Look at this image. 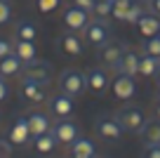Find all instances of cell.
<instances>
[{"instance_id":"cell-1","label":"cell","mask_w":160,"mask_h":158,"mask_svg":"<svg viewBox=\"0 0 160 158\" xmlns=\"http://www.w3.org/2000/svg\"><path fill=\"white\" fill-rule=\"evenodd\" d=\"M59 90H61V92H66L68 97H73V99L82 97V94H85V90H87V78H85V73H82V71H78V69H66V71H61V76H59Z\"/></svg>"},{"instance_id":"cell-2","label":"cell","mask_w":160,"mask_h":158,"mask_svg":"<svg viewBox=\"0 0 160 158\" xmlns=\"http://www.w3.org/2000/svg\"><path fill=\"white\" fill-rule=\"evenodd\" d=\"M115 120L120 123V128L125 130V132H132V134H139L141 128L146 123V116L139 106H125V109H120L115 113Z\"/></svg>"},{"instance_id":"cell-3","label":"cell","mask_w":160,"mask_h":158,"mask_svg":"<svg viewBox=\"0 0 160 158\" xmlns=\"http://www.w3.org/2000/svg\"><path fill=\"white\" fill-rule=\"evenodd\" d=\"M85 40L90 45H94V47H101V45H106L111 40V26L106 24V19H90V24L85 26Z\"/></svg>"},{"instance_id":"cell-4","label":"cell","mask_w":160,"mask_h":158,"mask_svg":"<svg viewBox=\"0 0 160 158\" xmlns=\"http://www.w3.org/2000/svg\"><path fill=\"white\" fill-rule=\"evenodd\" d=\"M125 45L120 43V40H113L111 38L106 45H101L99 47V59H101V64L106 66L108 71H118V64H120V59H122V55H125Z\"/></svg>"},{"instance_id":"cell-5","label":"cell","mask_w":160,"mask_h":158,"mask_svg":"<svg viewBox=\"0 0 160 158\" xmlns=\"http://www.w3.org/2000/svg\"><path fill=\"white\" fill-rule=\"evenodd\" d=\"M52 134L57 137L59 144H73L75 139L80 137V125L73 123L71 118H59L52 125Z\"/></svg>"},{"instance_id":"cell-6","label":"cell","mask_w":160,"mask_h":158,"mask_svg":"<svg viewBox=\"0 0 160 158\" xmlns=\"http://www.w3.org/2000/svg\"><path fill=\"white\" fill-rule=\"evenodd\" d=\"M61 21H64V26L68 31L78 33V31H85V26L90 24V12H85V10H80V7L71 5V7H66V10H64Z\"/></svg>"},{"instance_id":"cell-7","label":"cell","mask_w":160,"mask_h":158,"mask_svg":"<svg viewBox=\"0 0 160 158\" xmlns=\"http://www.w3.org/2000/svg\"><path fill=\"white\" fill-rule=\"evenodd\" d=\"M94 130H97V134H99L101 139H106V142H118V139L125 134V130L120 128V123L115 120V116H101V118L97 120Z\"/></svg>"},{"instance_id":"cell-8","label":"cell","mask_w":160,"mask_h":158,"mask_svg":"<svg viewBox=\"0 0 160 158\" xmlns=\"http://www.w3.org/2000/svg\"><path fill=\"white\" fill-rule=\"evenodd\" d=\"M21 73H24V78H28V80H35V83H40V85H47L52 80V66L47 64V61H42V59H35V61H31V64H26Z\"/></svg>"},{"instance_id":"cell-9","label":"cell","mask_w":160,"mask_h":158,"mask_svg":"<svg viewBox=\"0 0 160 158\" xmlns=\"http://www.w3.org/2000/svg\"><path fill=\"white\" fill-rule=\"evenodd\" d=\"M73 109H75V102H73V97H68L66 92H57L54 97L50 99V111L57 118H71Z\"/></svg>"},{"instance_id":"cell-10","label":"cell","mask_w":160,"mask_h":158,"mask_svg":"<svg viewBox=\"0 0 160 158\" xmlns=\"http://www.w3.org/2000/svg\"><path fill=\"white\" fill-rule=\"evenodd\" d=\"M85 78H87V90H90L92 94H97V97H101V94L108 90V73H106L104 69H90L85 73Z\"/></svg>"},{"instance_id":"cell-11","label":"cell","mask_w":160,"mask_h":158,"mask_svg":"<svg viewBox=\"0 0 160 158\" xmlns=\"http://www.w3.org/2000/svg\"><path fill=\"white\" fill-rule=\"evenodd\" d=\"M57 45H59V50L64 52V55H68V57H80V55H82V50H85L80 35H75L73 31H66L64 35H59Z\"/></svg>"},{"instance_id":"cell-12","label":"cell","mask_w":160,"mask_h":158,"mask_svg":"<svg viewBox=\"0 0 160 158\" xmlns=\"http://www.w3.org/2000/svg\"><path fill=\"white\" fill-rule=\"evenodd\" d=\"M113 94H115V99H132L137 94L134 78H132V76L118 73V76H115V80H113Z\"/></svg>"},{"instance_id":"cell-13","label":"cell","mask_w":160,"mask_h":158,"mask_svg":"<svg viewBox=\"0 0 160 158\" xmlns=\"http://www.w3.org/2000/svg\"><path fill=\"white\" fill-rule=\"evenodd\" d=\"M7 139H10L14 146H24L26 142L31 139V130H28V120L24 118V116H19V118L12 123L10 128V134H7Z\"/></svg>"},{"instance_id":"cell-14","label":"cell","mask_w":160,"mask_h":158,"mask_svg":"<svg viewBox=\"0 0 160 158\" xmlns=\"http://www.w3.org/2000/svg\"><path fill=\"white\" fill-rule=\"evenodd\" d=\"M21 97L26 99V102H31V104H40V102H45V85H40V83H35V80H28V78H24L21 80Z\"/></svg>"},{"instance_id":"cell-15","label":"cell","mask_w":160,"mask_h":158,"mask_svg":"<svg viewBox=\"0 0 160 158\" xmlns=\"http://www.w3.org/2000/svg\"><path fill=\"white\" fill-rule=\"evenodd\" d=\"M139 59L141 55L139 52H134V50H125V55H122V59H120L118 64V71L115 73H122V76H139Z\"/></svg>"},{"instance_id":"cell-16","label":"cell","mask_w":160,"mask_h":158,"mask_svg":"<svg viewBox=\"0 0 160 158\" xmlns=\"http://www.w3.org/2000/svg\"><path fill=\"white\" fill-rule=\"evenodd\" d=\"M26 120H28V130H31V137H33V139L52 130V125H50V118H47V113L33 111L31 116H26Z\"/></svg>"},{"instance_id":"cell-17","label":"cell","mask_w":160,"mask_h":158,"mask_svg":"<svg viewBox=\"0 0 160 158\" xmlns=\"http://www.w3.org/2000/svg\"><path fill=\"white\" fill-rule=\"evenodd\" d=\"M14 55L19 57V59L24 61V66H26V64L38 59V47H35L33 40H14Z\"/></svg>"},{"instance_id":"cell-18","label":"cell","mask_w":160,"mask_h":158,"mask_svg":"<svg viewBox=\"0 0 160 158\" xmlns=\"http://www.w3.org/2000/svg\"><path fill=\"white\" fill-rule=\"evenodd\" d=\"M137 29H139V33L144 35V38L158 35V33H160V17H155V14H151V12H146V14L141 17L139 21H137Z\"/></svg>"},{"instance_id":"cell-19","label":"cell","mask_w":160,"mask_h":158,"mask_svg":"<svg viewBox=\"0 0 160 158\" xmlns=\"http://www.w3.org/2000/svg\"><path fill=\"white\" fill-rule=\"evenodd\" d=\"M71 156H78V158H94L97 156V146L92 139L87 137H78L73 144H71Z\"/></svg>"},{"instance_id":"cell-20","label":"cell","mask_w":160,"mask_h":158,"mask_svg":"<svg viewBox=\"0 0 160 158\" xmlns=\"http://www.w3.org/2000/svg\"><path fill=\"white\" fill-rule=\"evenodd\" d=\"M24 71V61L17 55H7L0 59V76L2 78H10V76H19Z\"/></svg>"},{"instance_id":"cell-21","label":"cell","mask_w":160,"mask_h":158,"mask_svg":"<svg viewBox=\"0 0 160 158\" xmlns=\"http://www.w3.org/2000/svg\"><path fill=\"white\" fill-rule=\"evenodd\" d=\"M139 134H141V139H144L146 146H151V144H160V120L158 118L146 120Z\"/></svg>"},{"instance_id":"cell-22","label":"cell","mask_w":160,"mask_h":158,"mask_svg":"<svg viewBox=\"0 0 160 158\" xmlns=\"http://www.w3.org/2000/svg\"><path fill=\"white\" fill-rule=\"evenodd\" d=\"M14 35L17 40H35L38 38V26L28 19H19L14 24Z\"/></svg>"},{"instance_id":"cell-23","label":"cell","mask_w":160,"mask_h":158,"mask_svg":"<svg viewBox=\"0 0 160 158\" xmlns=\"http://www.w3.org/2000/svg\"><path fill=\"white\" fill-rule=\"evenodd\" d=\"M158 64H160L158 57L141 55V59H139V76H144V78H153V76L158 73Z\"/></svg>"},{"instance_id":"cell-24","label":"cell","mask_w":160,"mask_h":158,"mask_svg":"<svg viewBox=\"0 0 160 158\" xmlns=\"http://www.w3.org/2000/svg\"><path fill=\"white\" fill-rule=\"evenodd\" d=\"M33 144H35V151H38V153H50L59 142H57V137L52 134V130H50V132L40 134V137H35V139H33Z\"/></svg>"},{"instance_id":"cell-25","label":"cell","mask_w":160,"mask_h":158,"mask_svg":"<svg viewBox=\"0 0 160 158\" xmlns=\"http://www.w3.org/2000/svg\"><path fill=\"white\" fill-rule=\"evenodd\" d=\"M134 5V0H113V12H111V17L118 21H125L127 12H130V7Z\"/></svg>"},{"instance_id":"cell-26","label":"cell","mask_w":160,"mask_h":158,"mask_svg":"<svg viewBox=\"0 0 160 158\" xmlns=\"http://www.w3.org/2000/svg\"><path fill=\"white\" fill-rule=\"evenodd\" d=\"M141 52L151 57H158L160 59V35H151V38H144L141 43Z\"/></svg>"},{"instance_id":"cell-27","label":"cell","mask_w":160,"mask_h":158,"mask_svg":"<svg viewBox=\"0 0 160 158\" xmlns=\"http://www.w3.org/2000/svg\"><path fill=\"white\" fill-rule=\"evenodd\" d=\"M111 12H113V0H97L92 14L97 19H106V17H111Z\"/></svg>"},{"instance_id":"cell-28","label":"cell","mask_w":160,"mask_h":158,"mask_svg":"<svg viewBox=\"0 0 160 158\" xmlns=\"http://www.w3.org/2000/svg\"><path fill=\"white\" fill-rule=\"evenodd\" d=\"M144 14H146V7L141 5L139 0H134V5L130 7V12H127L125 21H127V24H137V21H139V19H141V17H144Z\"/></svg>"},{"instance_id":"cell-29","label":"cell","mask_w":160,"mask_h":158,"mask_svg":"<svg viewBox=\"0 0 160 158\" xmlns=\"http://www.w3.org/2000/svg\"><path fill=\"white\" fill-rule=\"evenodd\" d=\"M59 5H61V0H35V7H38V12H42V14L54 12Z\"/></svg>"},{"instance_id":"cell-30","label":"cell","mask_w":160,"mask_h":158,"mask_svg":"<svg viewBox=\"0 0 160 158\" xmlns=\"http://www.w3.org/2000/svg\"><path fill=\"white\" fill-rule=\"evenodd\" d=\"M10 19H12V5H10V0H0V26L7 24Z\"/></svg>"},{"instance_id":"cell-31","label":"cell","mask_w":160,"mask_h":158,"mask_svg":"<svg viewBox=\"0 0 160 158\" xmlns=\"http://www.w3.org/2000/svg\"><path fill=\"white\" fill-rule=\"evenodd\" d=\"M7 55H14V43L7 40V38H0V59L7 57Z\"/></svg>"},{"instance_id":"cell-32","label":"cell","mask_w":160,"mask_h":158,"mask_svg":"<svg viewBox=\"0 0 160 158\" xmlns=\"http://www.w3.org/2000/svg\"><path fill=\"white\" fill-rule=\"evenodd\" d=\"M73 5L80 7V10H85V12H94V5H97V0H73Z\"/></svg>"},{"instance_id":"cell-33","label":"cell","mask_w":160,"mask_h":158,"mask_svg":"<svg viewBox=\"0 0 160 158\" xmlns=\"http://www.w3.org/2000/svg\"><path fill=\"white\" fill-rule=\"evenodd\" d=\"M0 158H12V142L0 139Z\"/></svg>"},{"instance_id":"cell-34","label":"cell","mask_w":160,"mask_h":158,"mask_svg":"<svg viewBox=\"0 0 160 158\" xmlns=\"http://www.w3.org/2000/svg\"><path fill=\"white\" fill-rule=\"evenodd\" d=\"M144 158H160V144H151V146H146Z\"/></svg>"},{"instance_id":"cell-35","label":"cell","mask_w":160,"mask_h":158,"mask_svg":"<svg viewBox=\"0 0 160 158\" xmlns=\"http://www.w3.org/2000/svg\"><path fill=\"white\" fill-rule=\"evenodd\" d=\"M146 10H148L151 14L160 17V0H146Z\"/></svg>"},{"instance_id":"cell-36","label":"cell","mask_w":160,"mask_h":158,"mask_svg":"<svg viewBox=\"0 0 160 158\" xmlns=\"http://www.w3.org/2000/svg\"><path fill=\"white\" fill-rule=\"evenodd\" d=\"M7 94H10V87H7L5 78L0 76V102H5V99H7Z\"/></svg>"},{"instance_id":"cell-37","label":"cell","mask_w":160,"mask_h":158,"mask_svg":"<svg viewBox=\"0 0 160 158\" xmlns=\"http://www.w3.org/2000/svg\"><path fill=\"white\" fill-rule=\"evenodd\" d=\"M155 118L160 120V104H158V109H155Z\"/></svg>"},{"instance_id":"cell-38","label":"cell","mask_w":160,"mask_h":158,"mask_svg":"<svg viewBox=\"0 0 160 158\" xmlns=\"http://www.w3.org/2000/svg\"><path fill=\"white\" fill-rule=\"evenodd\" d=\"M155 78H158V83H160V64H158V73H155Z\"/></svg>"},{"instance_id":"cell-39","label":"cell","mask_w":160,"mask_h":158,"mask_svg":"<svg viewBox=\"0 0 160 158\" xmlns=\"http://www.w3.org/2000/svg\"><path fill=\"white\" fill-rule=\"evenodd\" d=\"M158 102H160V92H158Z\"/></svg>"},{"instance_id":"cell-40","label":"cell","mask_w":160,"mask_h":158,"mask_svg":"<svg viewBox=\"0 0 160 158\" xmlns=\"http://www.w3.org/2000/svg\"><path fill=\"white\" fill-rule=\"evenodd\" d=\"M71 158H78V156H71Z\"/></svg>"},{"instance_id":"cell-41","label":"cell","mask_w":160,"mask_h":158,"mask_svg":"<svg viewBox=\"0 0 160 158\" xmlns=\"http://www.w3.org/2000/svg\"><path fill=\"white\" fill-rule=\"evenodd\" d=\"M158 35H160V33H158Z\"/></svg>"}]
</instances>
